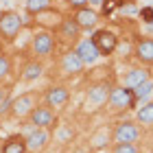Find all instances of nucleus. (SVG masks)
<instances>
[{"label": "nucleus", "mask_w": 153, "mask_h": 153, "mask_svg": "<svg viewBox=\"0 0 153 153\" xmlns=\"http://www.w3.org/2000/svg\"><path fill=\"white\" fill-rule=\"evenodd\" d=\"M138 105L136 96H134V90L131 88H112V94H109V107L120 112V109H134Z\"/></svg>", "instance_id": "f257e3e1"}, {"label": "nucleus", "mask_w": 153, "mask_h": 153, "mask_svg": "<svg viewBox=\"0 0 153 153\" xmlns=\"http://www.w3.org/2000/svg\"><path fill=\"white\" fill-rule=\"evenodd\" d=\"M22 24H24V20H22V16H20V13L7 11L4 16H2V20H0V37L11 42V39L20 33Z\"/></svg>", "instance_id": "f03ea898"}, {"label": "nucleus", "mask_w": 153, "mask_h": 153, "mask_svg": "<svg viewBox=\"0 0 153 153\" xmlns=\"http://www.w3.org/2000/svg\"><path fill=\"white\" fill-rule=\"evenodd\" d=\"M138 138H140V127L131 120H123L116 125L114 129V140L116 144H134Z\"/></svg>", "instance_id": "7ed1b4c3"}, {"label": "nucleus", "mask_w": 153, "mask_h": 153, "mask_svg": "<svg viewBox=\"0 0 153 153\" xmlns=\"http://www.w3.org/2000/svg\"><path fill=\"white\" fill-rule=\"evenodd\" d=\"M92 42H94V46L99 48V53L101 55H112L116 51V46H118V37H116V33L114 31H107V29H101V31H96L94 35H92Z\"/></svg>", "instance_id": "20e7f679"}, {"label": "nucleus", "mask_w": 153, "mask_h": 153, "mask_svg": "<svg viewBox=\"0 0 153 153\" xmlns=\"http://www.w3.org/2000/svg\"><path fill=\"white\" fill-rule=\"evenodd\" d=\"M29 118H31V125H35V129H48V127H55V123H57L51 107H35L29 114Z\"/></svg>", "instance_id": "39448f33"}, {"label": "nucleus", "mask_w": 153, "mask_h": 153, "mask_svg": "<svg viewBox=\"0 0 153 153\" xmlns=\"http://www.w3.org/2000/svg\"><path fill=\"white\" fill-rule=\"evenodd\" d=\"M31 48L37 57H48L55 48V37L51 33H35L33 35V42H31Z\"/></svg>", "instance_id": "423d86ee"}, {"label": "nucleus", "mask_w": 153, "mask_h": 153, "mask_svg": "<svg viewBox=\"0 0 153 153\" xmlns=\"http://www.w3.org/2000/svg\"><path fill=\"white\" fill-rule=\"evenodd\" d=\"M74 53L79 55V59L83 61V64H94V61L101 57V53H99V48L94 46L92 37H90V39H81L79 44H76Z\"/></svg>", "instance_id": "0eeeda50"}, {"label": "nucleus", "mask_w": 153, "mask_h": 153, "mask_svg": "<svg viewBox=\"0 0 153 153\" xmlns=\"http://www.w3.org/2000/svg\"><path fill=\"white\" fill-rule=\"evenodd\" d=\"M68 96H70V94H68V90L64 85H53V88L46 90L44 101H46L48 107H61V105L68 103Z\"/></svg>", "instance_id": "6e6552de"}, {"label": "nucleus", "mask_w": 153, "mask_h": 153, "mask_svg": "<svg viewBox=\"0 0 153 153\" xmlns=\"http://www.w3.org/2000/svg\"><path fill=\"white\" fill-rule=\"evenodd\" d=\"M33 109H35V101H33V94H22L18 99H13V107H11V114L22 118V116H29Z\"/></svg>", "instance_id": "1a4fd4ad"}, {"label": "nucleus", "mask_w": 153, "mask_h": 153, "mask_svg": "<svg viewBox=\"0 0 153 153\" xmlns=\"http://www.w3.org/2000/svg\"><path fill=\"white\" fill-rule=\"evenodd\" d=\"M72 20L81 26V29H94L96 22H99V13H96L94 9H90V7H85V9L74 11Z\"/></svg>", "instance_id": "9d476101"}, {"label": "nucleus", "mask_w": 153, "mask_h": 153, "mask_svg": "<svg viewBox=\"0 0 153 153\" xmlns=\"http://www.w3.org/2000/svg\"><path fill=\"white\" fill-rule=\"evenodd\" d=\"M83 61L79 59V55H76L74 51H68L64 57H61V70H64L66 74H76L83 70Z\"/></svg>", "instance_id": "9b49d317"}, {"label": "nucleus", "mask_w": 153, "mask_h": 153, "mask_svg": "<svg viewBox=\"0 0 153 153\" xmlns=\"http://www.w3.org/2000/svg\"><path fill=\"white\" fill-rule=\"evenodd\" d=\"M48 142V134L46 129H33L29 136H26V149L29 151H42Z\"/></svg>", "instance_id": "f8f14e48"}, {"label": "nucleus", "mask_w": 153, "mask_h": 153, "mask_svg": "<svg viewBox=\"0 0 153 153\" xmlns=\"http://www.w3.org/2000/svg\"><path fill=\"white\" fill-rule=\"evenodd\" d=\"M136 57L142 64H153V39L151 37H142L136 44Z\"/></svg>", "instance_id": "ddd939ff"}, {"label": "nucleus", "mask_w": 153, "mask_h": 153, "mask_svg": "<svg viewBox=\"0 0 153 153\" xmlns=\"http://www.w3.org/2000/svg\"><path fill=\"white\" fill-rule=\"evenodd\" d=\"M59 35L64 37L66 42H76L81 35V26L74 22L72 18H68V20H61V26H59Z\"/></svg>", "instance_id": "4468645a"}, {"label": "nucleus", "mask_w": 153, "mask_h": 153, "mask_svg": "<svg viewBox=\"0 0 153 153\" xmlns=\"http://www.w3.org/2000/svg\"><path fill=\"white\" fill-rule=\"evenodd\" d=\"M149 81V70H144V68H136V70H129L127 76H125V88H131L136 90L138 85H142V83Z\"/></svg>", "instance_id": "2eb2a0df"}, {"label": "nucleus", "mask_w": 153, "mask_h": 153, "mask_svg": "<svg viewBox=\"0 0 153 153\" xmlns=\"http://www.w3.org/2000/svg\"><path fill=\"white\" fill-rule=\"evenodd\" d=\"M109 94H112V88L107 83H99V85H92L88 92V101L90 103H103L109 101Z\"/></svg>", "instance_id": "dca6fc26"}, {"label": "nucleus", "mask_w": 153, "mask_h": 153, "mask_svg": "<svg viewBox=\"0 0 153 153\" xmlns=\"http://www.w3.org/2000/svg\"><path fill=\"white\" fill-rule=\"evenodd\" d=\"M24 151H26V138L24 136H11L2 144V151L0 153H24Z\"/></svg>", "instance_id": "f3484780"}, {"label": "nucleus", "mask_w": 153, "mask_h": 153, "mask_svg": "<svg viewBox=\"0 0 153 153\" xmlns=\"http://www.w3.org/2000/svg\"><path fill=\"white\" fill-rule=\"evenodd\" d=\"M42 72H44V66L39 64V61H29L24 68H22V79L24 81H35L42 76Z\"/></svg>", "instance_id": "a211bd4d"}, {"label": "nucleus", "mask_w": 153, "mask_h": 153, "mask_svg": "<svg viewBox=\"0 0 153 153\" xmlns=\"http://www.w3.org/2000/svg\"><path fill=\"white\" fill-rule=\"evenodd\" d=\"M51 2L53 0H26V11L31 16H39V13L51 9Z\"/></svg>", "instance_id": "6ab92c4d"}, {"label": "nucleus", "mask_w": 153, "mask_h": 153, "mask_svg": "<svg viewBox=\"0 0 153 153\" xmlns=\"http://www.w3.org/2000/svg\"><path fill=\"white\" fill-rule=\"evenodd\" d=\"M138 120L142 125H153V101L144 103V105L138 109Z\"/></svg>", "instance_id": "aec40b11"}, {"label": "nucleus", "mask_w": 153, "mask_h": 153, "mask_svg": "<svg viewBox=\"0 0 153 153\" xmlns=\"http://www.w3.org/2000/svg\"><path fill=\"white\" fill-rule=\"evenodd\" d=\"M151 92H153V83L147 81V83H142V85H138L134 90V96H136V101H144V99L151 96Z\"/></svg>", "instance_id": "412c9836"}, {"label": "nucleus", "mask_w": 153, "mask_h": 153, "mask_svg": "<svg viewBox=\"0 0 153 153\" xmlns=\"http://www.w3.org/2000/svg\"><path fill=\"white\" fill-rule=\"evenodd\" d=\"M123 7H125L123 0H105L103 7H101V13H103V16H112L116 9H123Z\"/></svg>", "instance_id": "4be33fe9"}, {"label": "nucleus", "mask_w": 153, "mask_h": 153, "mask_svg": "<svg viewBox=\"0 0 153 153\" xmlns=\"http://www.w3.org/2000/svg\"><path fill=\"white\" fill-rule=\"evenodd\" d=\"M9 72H11V61H9V57H7V55H0V81L7 79Z\"/></svg>", "instance_id": "5701e85b"}, {"label": "nucleus", "mask_w": 153, "mask_h": 153, "mask_svg": "<svg viewBox=\"0 0 153 153\" xmlns=\"http://www.w3.org/2000/svg\"><path fill=\"white\" fill-rule=\"evenodd\" d=\"M140 18H142V22L144 24H153V7H142L140 9Z\"/></svg>", "instance_id": "b1692460"}, {"label": "nucleus", "mask_w": 153, "mask_h": 153, "mask_svg": "<svg viewBox=\"0 0 153 153\" xmlns=\"http://www.w3.org/2000/svg\"><path fill=\"white\" fill-rule=\"evenodd\" d=\"M114 153H138V147L136 144H116Z\"/></svg>", "instance_id": "393cba45"}, {"label": "nucleus", "mask_w": 153, "mask_h": 153, "mask_svg": "<svg viewBox=\"0 0 153 153\" xmlns=\"http://www.w3.org/2000/svg\"><path fill=\"white\" fill-rule=\"evenodd\" d=\"M11 107H13V99H7L0 103V116H7V114H11Z\"/></svg>", "instance_id": "a878e982"}, {"label": "nucleus", "mask_w": 153, "mask_h": 153, "mask_svg": "<svg viewBox=\"0 0 153 153\" xmlns=\"http://www.w3.org/2000/svg\"><path fill=\"white\" fill-rule=\"evenodd\" d=\"M66 2H68V7H70V9L79 11V9H85V7L90 4V0H66Z\"/></svg>", "instance_id": "bb28decb"}, {"label": "nucleus", "mask_w": 153, "mask_h": 153, "mask_svg": "<svg viewBox=\"0 0 153 153\" xmlns=\"http://www.w3.org/2000/svg\"><path fill=\"white\" fill-rule=\"evenodd\" d=\"M70 136H72V129H66V131H61V134H59V138H61L64 142H66V140H68Z\"/></svg>", "instance_id": "cd10ccee"}, {"label": "nucleus", "mask_w": 153, "mask_h": 153, "mask_svg": "<svg viewBox=\"0 0 153 153\" xmlns=\"http://www.w3.org/2000/svg\"><path fill=\"white\" fill-rule=\"evenodd\" d=\"M7 96H9V92H7L4 88H0V103H2V101L7 99Z\"/></svg>", "instance_id": "c85d7f7f"}, {"label": "nucleus", "mask_w": 153, "mask_h": 153, "mask_svg": "<svg viewBox=\"0 0 153 153\" xmlns=\"http://www.w3.org/2000/svg\"><path fill=\"white\" fill-rule=\"evenodd\" d=\"M103 2L105 0H90V4H94V7H103Z\"/></svg>", "instance_id": "c756f323"}, {"label": "nucleus", "mask_w": 153, "mask_h": 153, "mask_svg": "<svg viewBox=\"0 0 153 153\" xmlns=\"http://www.w3.org/2000/svg\"><path fill=\"white\" fill-rule=\"evenodd\" d=\"M149 31H151V33H153V24H149Z\"/></svg>", "instance_id": "7c9ffc66"}, {"label": "nucleus", "mask_w": 153, "mask_h": 153, "mask_svg": "<svg viewBox=\"0 0 153 153\" xmlns=\"http://www.w3.org/2000/svg\"><path fill=\"white\" fill-rule=\"evenodd\" d=\"M2 16H4V13H2V11H0V20H2Z\"/></svg>", "instance_id": "2f4dec72"}, {"label": "nucleus", "mask_w": 153, "mask_h": 153, "mask_svg": "<svg viewBox=\"0 0 153 153\" xmlns=\"http://www.w3.org/2000/svg\"><path fill=\"white\" fill-rule=\"evenodd\" d=\"M76 153H88V151H76Z\"/></svg>", "instance_id": "473e14b6"}, {"label": "nucleus", "mask_w": 153, "mask_h": 153, "mask_svg": "<svg viewBox=\"0 0 153 153\" xmlns=\"http://www.w3.org/2000/svg\"><path fill=\"white\" fill-rule=\"evenodd\" d=\"M0 55H2V53H0Z\"/></svg>", "instance_id": "72a5a7b5"}]
</instances>
